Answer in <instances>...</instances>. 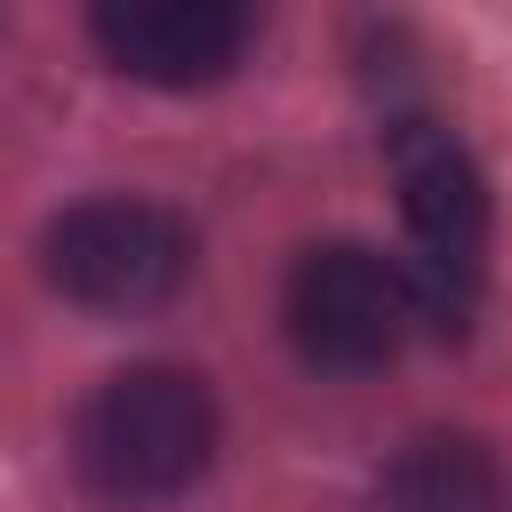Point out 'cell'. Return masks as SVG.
I'll return each mask as SVG.
<instances>
[{
    "label": "cell",
    "mask_w": 512,
    "mask_h": 512,
    "mask_svg": "<svg viewBox=\"0 0 512 512\" xmlns=\"http://www.w3.org/2000/svg\"><path fill=\"white\" fill-rule=\"evenodd\" d=\"M216 464V400L192 368L144 360L104 376L72 416V472L96 504L152 512L176 504Z\"/></svg>",
    "instance_id": "cell-1"
},
{
    "label": "cell",
    "mask_w": 512,
    "mask_h": 512,
    "mask_svg": "<svg viewBox=\"0 0 512 512\" xmlns=\"http://www.w3.org/2000/svg\"><path fill=\"white\" fill-rule=\"evenodd\" d=\"M384 160H392L400 216L416 240V264H408L416 320L464 328V312L480 296V256H488V184L440 120H392Z\"/></svg>",
    "instance_id": "cell-2"
},
{
    "label": "cell",
    "mask_w": 512,
    "mask_h": 512,
    "mask_svg": "<svg viewBox=\"0 0 512 512\" xmlns=\"http://www.w3.org/2000/svg\"><path fill=\"white\" fill-rule=\"evenodd\" d=\"M48 288L72 296L80 312H160L192 280V232L160 200H80L48 224L40 240Z\"/></svg>",
    "instance_id": "cell-3"
},
{
    "label": "cell",
    "mask_w": 512,
    "mask_h": 512,
    "mask_svg": "<svg viewBox=\"0 0 512 512\" xmlns=\"http://www.w3.org/2000/svg\"><path fill=\"white\" fill-rule=\"evenodd\" d=\"M280 312H288V344L328 376H368V368L400 360V344L416 328L408 272L384 264L360 240L304 248L296 272H288V304Z\"/></svg>",
    "instance_id": "cell-4"
},
{
    "label": "cell",
    "mask_w": 512,
    "mask_h": 512,
    "mask_svg": "<svg viewBox=\"0 0 512 512\" xmlns=\"http://www.w3.org/2000/svg\"><path fill=\"white\" fill-rule=\"evenodd\" d=\"M96 48L152 88H208L240 64L256 0H88Z\"/></svg>",
    "instance_id": "cell-5"
},
{
    "label": "cell",
    "mask_w": 512,
    "mask_h": 512,
    "mask_svg": "<svg viewBox=\"0 0 512 512\" xmlns=\"http://www.w3.org/2000/svg\"><path fill=\"white\" fill-rule=\"evenodd\" d=\"M392 512H512V480L488 440L472 432H424L392 456L384 472Z\"/></svg>",
    "instance_id": "cell-6"
}]
</instances>
